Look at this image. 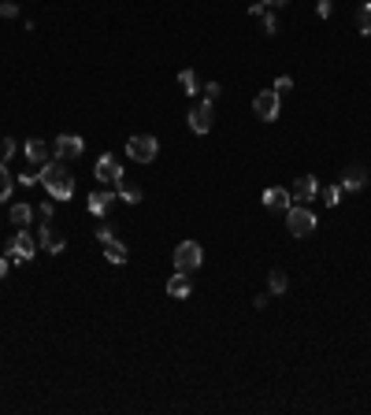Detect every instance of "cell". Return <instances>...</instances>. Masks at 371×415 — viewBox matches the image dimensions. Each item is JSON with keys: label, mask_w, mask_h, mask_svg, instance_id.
<instances>
[{"label": "cell", "mask_w": 371, "mask_h": 415, "mask_svg": "<svg viewBox=\"0 0 371 415\" xmlns=\"http://www.w3.org/2000/svg\"><path fill=\"white\" fill-rule=\"evenodd\" d=\"M38 182L49 189L52 200H71V197H75V174L67 171V163H45L41 174H38Z\"/></svg>", "instance_id": "obj_1"}, {"label": "cell", "mask_w": 371, "mask_h": 415, "mask_svg": "<svg viewBox=\"0 0 371 415\" xmlns=\"http://www.w3.org/2000/svg\"><path fill=\"white\" fill-rule=\"evenodd\" d=\"M319 227V219H316V211L308 208V204H290V211H286V230H290L293 237H308Z\"/></svg>", "instance_id": "obj_2"}, {"label": "cell", "mask_w": 371, "mask_h": 415, "mask_svg": "<svg viewBox=\"0 0 371 415\" xmlns=\"http://www.w3.org/2000/svg\"><path fill=\"white\" fill-rule=\"evenodd\" d=\"M157 152H160V141L149 137V134H134L126 141V156L134 163H152V160H157Z\"/></svg>", "instance_id": "obj_3"}, {"label": "cell", "mask_w": 371, "mask_h": 415, "mask_svg": "<svg viewBox=\"0 0 371 415\" xmlns=\"http://www.w3.org/2000/svg\"><path fill=\"white\" fill-rule=\"evenodd\" d=\"M97 245H101V252H104L108 264H126V256H130V252H126V245L115 237L112 227H101V230H97Z\"/></svg>", "instance_id": "obj_4"}, {"label": "cell", "mask_w": 371, "mask_h": 415, "mask_svg": "<svg viewBox=\"0 0 371 415\" xmlns=\"http://www.w3.org/2000/svg\"><path fill=\"white\" fill-rule=\"evenodd\" d=\"M282 112V97L275 89H264V93H256L253 97V115L260 119V123H275Z\"/></svg>", "instance_id": "obj_5"}, {"label": "cell", "mask_w": 371, "mask_h": 415, "mask_svg": "<svg viewBox=\"0 0 371 415\" xmlns=\"http://www.w3.org/2000/svg\"><path fill=\"white\" fill-rule=\"evenodd\" d=\"M201 259H205V248H201L197 241H182V245L175 248V267L186 271V275L201 267Z\"/></svg>", "instance_id": "obj_6"}, {"label": "cell", "mask_w": 371, "mask_h": 415, "mask_svg": "<svg viewBox=\"0 0 371 415\" xmlns=\"http://www.w3.org/2000/svg\"><path fill=\"white\" fill-rule=\"evenodd\" d=\"M212 123H215V100L205 97L201 104H194V112H189V130H194V134H208Z\"/></svg>", "instance_id": "obj_7"}, {"label": "cell", "mask_w": 371, "mask_h": 415, "mask_svg": "<svg viewBox=\"0 0 371 415\" xmlns=\"http://www.w3.org/2000/svg\"><path fill=\"white\" fill-rule=\"evenodd\" d=\"M34 252H38V241H34V234H27V230H19V234L8 241V259H15V264L30 259Z\"/></svg>", "instance_id": "obj_8"}, {"label": "cell", "mask_w": 371, "mask_h": 415, "mask_svg": "<svg viewBox=\"0 0 371 415\" xmlns=\"http://www.w3.org/2000/svg\"><path fill=\"white\" fill-rule=\"evenodd\" d=\"M93 178H97V186H115L119 178H123V167H119L115 156H101L93 163Z\"/></svg>", "instance_id": "obj_9"}, {"label": "cell", "mask_w": 371, "mask_h": 415, "mask_svg": "<svg viewBox=\"0 0 371 415\" xmlns=\"http://www.w3.org/2000/svg\"><path fill=\"white\" fill-rule=\"evenodd\" d=\"M52 149H56L64 160H78V156H82V149H86V141H82V137H75V134H71V137H67V134H59Z\"/></svg>", "instance_id": "obj_10"}, {"label": "cell", "mask_w": 371, "mask_h": 415, "mask_svg": "<svg viewBox=\"0 0 371 415\" xmlns=\"http://www.w3.org/2000/svg\"><path fill=\"white\" fill-rule=\"evenodd\" d=\"M290 197H297V204H308L312 197H319V182H316V174H305V178H297L293 182V193Z\"/></svg>", "instance_id": "obj_11"}, {"label": "cell", "mask_w": 371, "mask_h": 415, "mask_svg": "<svg viewBox=\"0 0 371 415\" xmlns=\"http://www.w3.org/2000/svg\"><path fill=\"white\" fill-rule=\"evenodd\" d=\"M115 197H119V193H112V189H93L86 204H89V211H93V216L101 219V216H108V208L115 204Z\"/></svg>", "instance_id": "obj_12"}, {"label": "cell", "mask_w": 371, "mask_h": 415, "mask_svg": "<svg viewBox=\"0 0 371 415\" xmlns=\"http://www.w3.org/2000/svg\"><path fill=\"white\" fill-rule=\"evenodd\" d=\"M290 204H293V197L286 193V189H279V186L264 189V208H271V211H290Z\"/></svg>", "instance_id": "obj_13"}, {"label": "cell", "mask_w": 371, "mask_h": 415, "mask_svg": "<svg viewBox=\"0 0 371 415\" xmlns=\"http://www.w3.org/2000/svg\"><path fill=\"white\" fill-rule=\"evenodd\" d=\"M38 245H41V248H49V252H64V237L52 230V222H49V219H45V222H41V230H38Z\"/></svg>", "instance_id": "obj_14"}, {"label": "cell", "mask_w": 371, "mask_h": 415, "mask_svg": "<svg viewBox=\"0 0 371 415\" xmlns=\"http://www.w3.org/2000/svg\"><path fill=\"white\" fill-rule=\"evenodd\" d=\"M189 293H194V289H189V275H186V271H178V275L167 278V296H175V301H186Z\"/></svg>", "instance_id": "obj_15"}, {"label": "cell", "mask_w": 371, "mask_h": 415, "mask_svg": "<svg viewBox=\"0 0 371 415\" xmlns=\"http://www.w3.org/2000/svg\"><path fill=\"white\" fill-rule=\"evenodd\" d=\"M338 186L345 189V193H356V189H364V186H368V171H364V167H349V171L342 174V182H338Z\"/></svg>", "instance_id": "obj_16"}, {"label": "cell", "mask_w": 371, "mask_h": 415, "mask_svg": "<svg viewBox=\"0 0 371 415\" xmlns=\"http://www.w3.org/2000/svg\"><path fill=\"white\" fill-rule=\"evenodd\" d=\"M22 152H27V160L30 163H38V167H45V163H49V145H45V141H27V145H22Z\"/></svg>", "instance_id": "obj_17"}, {"label": "cell", "mask_w": 371, "mask_h": 415, "mask_svg": "<svg viewBox=\"0 0 371 415\" xmlns=\"http://www.w3.org/2000/svg\"><path fill=\"white\" fill-rule=\"evenodd\" d=\"M115 193H119V200H126V204H138V200L145 197V193H141V186L126 182V178H119V182H115Z\"/></svg>", "instance_id": "obj_18"}, {"label": "cell", "mask_w": 371, "mask_h": 415, "mask_svg": "<svg viewBox=\"0 0 371 415\" xmlns=\"http://www.w3.org/2000/svg\"><path fill=\"white\" fill-rule=\"evenodd\" d=\"M8 219L15 222L19 230H27L30 227V219H34V204H11V211H8Z\"/></svg>", "instance_id": "obj_19"}, {"label": "cell", "mask_w": 371, "mask_h": 415, "mask_svg": "<svg viewBox=\"0 0 371 415\" xmlns=\"http://www.w3.org/2000/svg\"><path fill=\"white\" fill-rule=\"evenodd\" d=\"M249 15H253V19H264V30H268V33H279V19H275V11H271V8L253 4V8H249Z\"/></svg>", "instance_id": "obj_20"}, {"label": "cell", "mask_w": 371, "mask_h": 415, "mask_svg": "<svg viewBox=\"0 0 371 415\" xmlns=\"http://www.w3.org/2000/svg\"><path fill=\"white\" fill-rule=\"evenodd\" d=\"M178 86H182L186 89V97H194V93H197V70H178Z\"/></svg>", "instance_id": "obj_21"}, {"label": "cell", "mask_w": 371, "mask_h": 415, "mask_svg": "<svg viewBox=\"0 0 371 415\" xmlns=\"http://www.w3.org/2000/svg\"><path fill=\"white\" fill-rule=\"evenodd\" d=\"M11 189H15V182H11V174H8V163H0V204H8Z\"/></svg>", "instance_id": "obj_22"}, {"label": "cell", "mask_w": 371, "mask_h": 415, "mask_svg": "<svg viewBox=\"0 0 371 415\" xmlns=\"http://www.w3.org/2000/svg\"><path fill=\"white\" fill-rule=\"evenodd\" d=\"M356 27H361L364 38H371V0H364L361 4V15H356Z\"/></svg>", "instance_id": "obj_23"}, {"label": "cell", "mask_w": 371, "mask_h": 415, "mask_svg": "<svg viewBox=\"0 0 371 415\" xmlns=\"http://www.w3.org/2000/svg\"><path fill=\"white\" fill-rule=\"evenodd\" d=\"M342 193H345L342 186H327V189H319V197H323V204H327V208H338Z\"/></svg>", "instance_id": "obj_24"}, {"label": "cell", "mask_w": 371, "mask_h": 415, "mask_svg": "<svg viewBox=\"0 0 371 415\" xmlns=\"http://www.w3.org/2000/svg\"><path fill=\"white\" fill-rule=\"evenodd\" d=\"M286 286H290V282H286V275H282V271H271V275H268V289H271L275 296H279V293H286Z\"/></svg>", "instance_id": "obj_25"}, {"label": "cell", "mask_w": 371, "mask_h": 415, "mask_svg": "<svg viewBox=\"0 0 371 415\" xmlns=\"http://www.w3.org/2000/svg\"><path fill=\"white\" fill-rule=\"evenodd\" d=\"M293 89V78L290 75H282V78H275V93H279V97H286V93Z\"/></svg>", "instance_id": "obj_26"}, {"label": "cell", "mask_w": 371, "mask_h": 415, "mask_svg": "<svg viewBox=\"0 0 371 415\" xmlns=\"http://www.w3.org/2000/svg\"><path fill=\"white\" fill-rule=\"evenodd\" d=\"M19 15V4H11V0H0V19H15Z\"/></svg>", "instance_id": "obj_27"}, {"label": "cell", "mask_w": 371, "mask_h": 415, "mask_svg": "<svg viewBox=\"0 0 371 415\" xmlns=\"http://www.w3.org/2000/svg\"><path fill=\"white\" fill-rule=\"evenodd\" d=\"M0 152H4V156L11 160V156H15V141H11V137H4V145H0Z\"/></svg>", "instance_id": "obj_28"}, {"label": "cell", "mask_w": 371, "mask_h": 415, "mask_svg": "<svg viewBox=\"0 0 371 415\" xmlns=\"http://www.w3.org/2000/svg\"><path fill=\"white\" fill-rule=\"evenodd\" d=\"M316 11H319V19H330V0H319Z\"/></svg>", "instance_id": "obj_29"}, {"label": "cell", "mask_w": 371, "mask_h": 415, "mask_svg": "<svg viewBox=\"0 0 371 415\" xmlns=\"http://www.w3.org/2000/svg\"><path fill=\"white\" fill-rule=\"evenodd\" d=\"M205 93H208V100H215V97H219V82H208Z\"/></svg>", "instance_id": "obj_30"}, {"label": "cell", "mask_w": 371, "mask_h": 415, "mask_svg": "<svg viewBox=\"0 0 371 415\" xmlns=\"http://www.w3.org/2000/svg\"><path fill=\"white\" fill-rule=\"evenodd\" d=\"M260 4H264V8H271V11H275V8H286V4H290V0H260Z\"/></svg>", "instance_id": "obj_31"}, {"label": "cell", "mask_w": 371, "mask_h": 415, "mask_svg": "<svg viewBox=\"0 0 371 415\" xmlns=\"http://www.w3.org/2000/svg\"><path fill=\"white\" fill-rule=\"evenodd\" d=\"M8 275V256H0V278Z\"/></svg>", "instance_id": "obj_32"}]
</instances>
